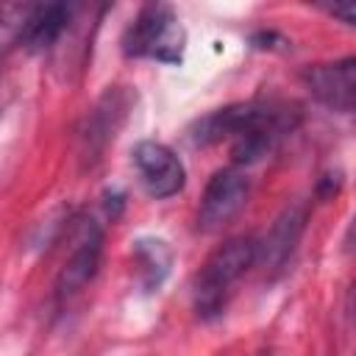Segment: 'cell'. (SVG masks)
Returning a JSON list of instances; mask_svg holds the SVG:
<instances>
[{
  "label": "cell",
  "mask_w": 356,
  "mask_h": 356,
  "mask_svg": "<svg viewBox=\"0 0 356 356\" xmlns=\"http://www.w3.org/2000/svg\"><path fill=\"white\" fill-rule=\"evenodd\" d=\"M70 256L64 259L58 275H56V303L67 306L75 295L83 292V286L97 275L100 256H103V231L89 217H75L70 231Z\"/></svg>",
  "instance_id": "cell-4"
},
{
  "label": "cell",
  "mask_w": 356,
  "mask_h": 356,
  "mask_svg": "<svg viewBox=\"0 0 356 356\" xmlns=\"http://www.w3.org/2000/svg\"><path fill=\"white\" fill-rule=\"evenodd\" d=\"M303 86L309 95L323 103L331 111L348 114L353 111V89H356V61L350 56L339 61H325V64H309L300 72Z\"/></svg>",
  "instance_id": "cell-6"
},
{
  "label": "cell",
  "mask_w": 356,
  "mask_h": 356,
  "mask_svg": "<svg viewBox=\"0 0 356 356\" xmlns=\"http://www.w3.org/2000/svg\"><path fill=\"white\" fill-rule=\"evenodd\" d=\"M250 195V181L245 178V172L234 170V167H225V170H217L206 189H203V197H200V206H197V231H220L222 225H228L245 206Z\"/></svg>",
  "instance_id": "cell-5"
},
{
  "label": "cell",
  "mask_w": 356,
  "mask_h": 356,
  "mask_svg": "<svg viewBox=\"0 0 356 356\" xmlns=\"http://www.w3.org/2000/svg\"><path fill=\"white\" fill-rule=\"evenodd\" d=\"M298 111L275 100H250L217 108L195 122L189 139L195 145L228 142L236 164H253L267 156L295 125Z\"/></svg>",
  "instance_id": "cell-1"
},
{
  "label": "cell",
  "mask_w": 356,
  "mask_h": 356,
  "mask_svg": "<svg viewBox=\"0 0 356 356\" xmlns=\"http://www.w3.org/2000/svg\"><path fill=\"white\" fill-rule=\"evenodd\" d=\"M300 231H303V211L286 209L284 217L273 225V231H270V236H267V242H264V253L270 256V261H273L275 267H281V264L286 261V256L292 253V248H295Z\"/></svg>",
  "instance_id": "cell-11"
},
{
  "label": "cell",
  "mask_w": 356,
  "mask_h": 356,
  "mask_svg": "<svg viewBox=\"0 0 356 356\" xmlns=\"http://www.w3.org/2000/svg\"><path fill=\"white\" fill-rule=\"evenodd\" d=\"M31 3H3L0 6V58L11 44H19L25 22L31 17Z\"/></svg>",
  "instance_id": "cell-12"
},
{
  "label": "cell",
  "mask_w": 356,
  "mask_h": 356,
  "mask_svg": "<svg viewBox=\"0 0 356 356\" xmlns=\"http://www.w3.org/2000/svg\"><path fill=\"white\" fill-rule=\"evenodd\" d=\"M134 167H136L139 181L150 197L164 200L184 189L186 170H184L181 159L161 142H153V139L139 142L134 147Z\"/></svg>",
  "instance_id": "cell-7"
},
{
  "label": "cell",
  "mask_w": 356,
  "mask_h": 356,
  "mask_svg": "<svg viewBox=\"0 0 356 356\" xmlns=\"http://www.w3.org/2000/svg\"><path fill=\"white\" fill-rule=\"evenodd\" d=\"M125 108H128V97L120 89H108L89 111L86 125L81 131V156L86 161H95L108 145V139H114V131L120 128Z\"/></svg>",
  "instance_id": "cell-8"
},
{
  "label": "cell",
  "mask_w": 356,
  "mask_h": 356,
  "mask_svg": "<svg viewBox=\"0 0 356 356\" xmlns=\"http://www.w3.org/2000/svg\"><path fill=\"white\" fill-rule=\"evenodd\" d=\"M70 19H72V6H67V3L33 6L31 17L25 22V31L19 36V44L31 53L50 50L64 36V31L70 28Z\"/></svg>",
  "instance_id": "cell-9"
},
{
  "label": "cell",
  "mask_w": 356,
  "mask_h": 356,
  "mask_svg": "<svg viewBox=\"0 0 356 356\" xmlns=\"http://www.w3.org/2000/svg\"><path fill=\"white\" fill-rule=\"evenodd\" d=\"M331 17H339L345 25H353V14H356V8H353V3H345V6H328L325 8Z\"/></svg>",
  "instance_id": "cell-13"
},
{
  "label": "cell",
  "mask_w": 356,
  "mask_h": 356,
  "mask_svg": "<svg viewBox=\"0 0 356 356\" xmlns=\"http://www.w3.org/2000/svg\"><path fill=\"white\" fill-rule=\"evenodd\" d=\"M259 242L253 236H234L220 245L195 275V309L200 317H217L236 286V281L256 264Z\"/></svg>",
  "instance_id": "cell-2"
},
{
  "label": "cell",
  "mask_w": 356,
  "mask_h": 356,
  "mask_svg": "<svg viewBox=\"0 0 356 356\" xmlns=\"http://www.w3.org/2000/svg\"><path fill=\"white\" fill-rule=\"evenodd\" d=\"M186 33L178 14L164 3L142 6L139 14L122 33V53L128 58H153L164 64H178L184 56Z\"/></svg>",
  "instance_id": "cell-3"
},
{
  "label": "cell",
  "mask_w": 356,
  "mask_h": 356,
  "mask_svg": "<svg viewBox=\"0 0 356 356\" xmlns=\"http://www.w3.org/2000/svg\"><path fill=\"white\" fill-rule=\"evenodd\" d=\"M134 261L142 275V286L147 292L159 289L170 273V248L161 239H136L134 242Z\"/></svg>",
  "instance_id": "cell-10"
}]
</instances>
